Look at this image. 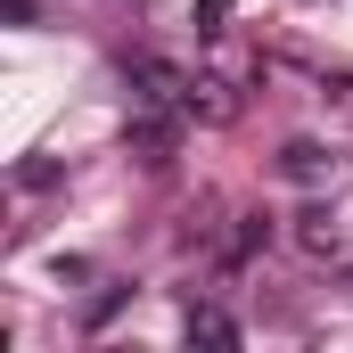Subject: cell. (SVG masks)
I'll use <instances>...</instances> for the list:
<instances>
[{
    "mask_svg": "<svg viewBox=\"0 0 353 353\" xmlns=\"http://www.w3.org/2000/svg\"><path fill=\"white\" fill-rule=\"evenodd\" d=\"M123 148H132L140 165H173V148H181V115H165V107H148V115H132V132H123Z\"/></svg>",
    "mask_w": 353,
    "mask_h": 353,
    "instance_id": "cell-2",
    "label": "cell"
},
{
    "mask_svg": "<svg viewBox=\"0 0 353 353\" xmlns=\"http://www.w3.org/2000/svg\"><path fill=\"white\" fill-rule=\"evenodd\" d=\"M230 25V0H197V33H222Z\"/></svg>",
    "mask_w": 353,
    "mask_h": 353,
    "instance_id": "cell-7",
    "label": "cell"
},
{
    "mask_svg": "<svg viewBox=\"0 0 353 353\" xmlns=\"http://www.w3.org/2000/svg\"><path fill=\"white\" fill-rule=\"evenodd\" d=\"M181 337H189V345H239V321H230V312H197V304H189Z\"/></svg>",
    "mask_w": 353,
    "mask_h": 353,
    "instance_id": "cell-3",
    "label": "cell"
},
{
    "mask_svg": "<svg viewBox=\"0 0 353 353\" xmlns=\"http://www.w3.org/2000/svg\"><path fill=\"white\" fill-rule=\"evenodd\" d=\"M279 165H288V173H296V181H321V165H329V157H321V148H312V140H296V148H288V157H279Z\"/></svg>",
    "mask_w": 353,
    "mask_h": 353,
    "instance_id": "cell-5",
    "label": "cell"
},
{
    "mask_svg": "<svg viewBox=\"0 0 353 353\" xmlns=\"http://www.w3.org/2000/svg\"><path fill=\"white\" fill-rule=\"evenodd\" d=\"M271 247V214H239V230H230V263H247V255H263Z\"/></svg>",
    "mask_w": 353,
    "mask_h": 353,
    "instance_id": "cell-4",
    "label": "cell"
},
{
    "mask_svg": "<svg viewBox=\"0 0 353 353\" xmlns=\"http://www.w3.org/2000/svg\"><path fill=\"white\" fill-rule=\"evenodd\" d=\"M296 239H304V247H312V255H329V247H337V230H329V222H321V214H304V230H296Z\"/></svg>",
    "mask_w": 353,
    "mask_h": 353,
    "instance_id": "cell-6",
    "label": "cell"
},
{
    "mask_svg": "<svg viewBox=\"0 0 353 353\" xmlns=\"http://www.w3.org/2000/svg\"><path fill=\"white\" fill-rule=\"evenodd\" d=\"M123 83L140 107H181L189 99V74H181L173 58H157V50H140V58H123Z\"/></svg>",
    "mask_w": 353,
    "mask_h": 353,
    "instance_id": "cell-1",
    "label": "cell"
}]
</instances>
